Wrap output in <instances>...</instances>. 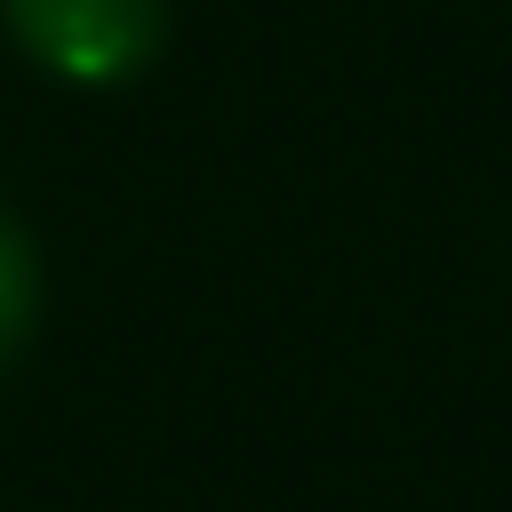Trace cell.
<instances>
[{
	"label": "cell",
	"instance_id": "obj_1",
	"mask_svg": "<svg viewBox=\"0 0 512 512\" xmlns=\"http://www.w3.org/2000/svg\"><path fill=\"white\" fill-rule=\"evenodd\" d=\"M8 32L72 88H120L160 56L168 0H8Z\"/></svg>",
	"mask_w": 512,
	"mask_h": 512
},
{
	"label": "cell",
	"instance_id": "obj_2",
	"mask_svg": "<svg viewBox=\"0 0 512 512\" xmlns=\"http://www.w3.org/2000/svg\"><path fill=\"white\" fill-rule=\"evenodd\" d=\"M32 312H40V264H32V240L16 232V216L0 208V360L32 336Z\"/></svg>",
	"mask_w": 512,
	"mask_h": 512
}]
</instances>
